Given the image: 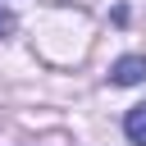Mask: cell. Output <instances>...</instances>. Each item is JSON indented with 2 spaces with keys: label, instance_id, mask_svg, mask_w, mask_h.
I'll use <instances>...</instances> for the list:
<instances>
[{
  "label": "cell",
  "instance_id": "6da1fadb",
  "mask_svg": "<svg viewBox=\"0 0 146 146\" xmlns=\"http://www.w3.org/2000/svg\"><path fill=\"white\" fill-rule=\"evenodd\" d=\"M110 82H114V87H137V82H146V55H123V59L110 68Z\"/></svg>",
  "mask_w": 146,
  "mask_h": 146
},
{
  "label": "cell",
  "instance_id": "7a4b0ae2",
  "mask_svg": "<svg viewBox=\"0 0 146 146\" xmlns=\"http://www.w3.org/2000/svg\"><path fill=\"white\" fill-rule=\"evenodd\" d=\"M123 132H128L137 146H146V100L128 110V119H123Z\"/></svg>",
  "mask_w": 146,
  "mask_h": 146
},
{
  "label": "cell",
  "instance_id": "3957f363",
  "mask_svg": "<svg viewBox=\"0 0 146 146\" xmlns=\"http://www.w3.org/2000/svg\"><path fill=\"white\" fill-rule=\"evenodd\" d=\"M5 32H14V14H9V9H0V36H5Z\"/></svg>",
  "mask_w": 146,
  "mask_h": 146
}]
</instances>
